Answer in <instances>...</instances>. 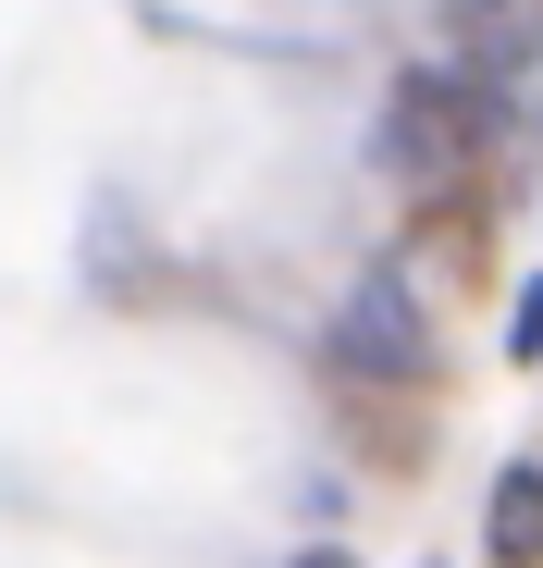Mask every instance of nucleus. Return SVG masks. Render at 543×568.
I'll list each match as a JSON object with an SVG mask.
<instances>
[{
  "label": "nucleus",
  "mask_w": 543,
  "mask_h": 568,
  "mask_svg": "<svg viewBox=\"0 0 543 568\" xmlns=\"http://www.w3.org/2000/svg\"><path fill=\"white\" fill-rule=\"evenodd\" d=\"M321 384L346 396V420L371 433V420H420L444 396V334L420 310V284L408 272H358L334 322H321Z\"/></svg>",
  "instance_id": "obj_1"
},
{
  "label": "nucleus",
  "mask_w": 543,
  "mask_h": 568,
  "mask_svg": "<svg viewBox=\"0 0 543 568\" xmlns=\"http://www.w3.org/2000/svg\"><path fill=\"white\" fill-rule=\"evenodd\" d=\"M506 136V87H482L470 62H408L383 87V124H371V173L396 199H444L470 185V161Z\"/></svg>",
  "instance_id": "obj_2"
},
{
  "label": "nucleus",
  "mask_w": 543,
  "mask_h": 568,
  "mask_svg": "<svg viewBox=\"0 0 543 568\" xmlns=\"http://www.w3.org/2000/svg\"><path fill=\"white\" fill-rule=\"evenodd\" d=\"M444 38L470 50L482 87H506L519 62H543V0H444Z\"/></svg>",
  "instance_id": "obj_3"
},
{
  "label": "nucleus",
  "mask_w": 543,
  "mask_h": 568,
  "mask_svg": "<svg viewBox=\"0 0 543 568\" xmlns=\"http://www.w3.org/2000/svg\"><path fill=\"white\" fill-rule=\"evenodd\" d=\"M482 556L494 568H543V457L531 445L494 469V495H482Z\"/></svg>",
  "instance_id": "obj_4"
},
{
  "label": "nucleus",
  "mask_w": 543,
  "mask_h": 568,
  "mask_svg": "<svg viewBox=\"0 0 543 568\" xmlns=\"http://www.w3.org/2000/svg\"><path fill=\"white\" fill-rule=\"evenodd\" d=\"M506 358H543V272L506 297Z\"/></svg>",
  "instance_id": "obj_5"
},
{
  "label": "nucleus",
  "mask_w": 543,
  "mask_h": 568,
  "mask_svg": "<svg viewBox=\"0 0 543 568\" xmlns=\"http://www.w3.org/2000/svg\"><path fill=\"white\" fill-rule=\"evenodd\" d=\"M285 568H358V556H346V544H297Z\"/></svg>",
  "instance_id": "obj_6"
}]
</instances>
